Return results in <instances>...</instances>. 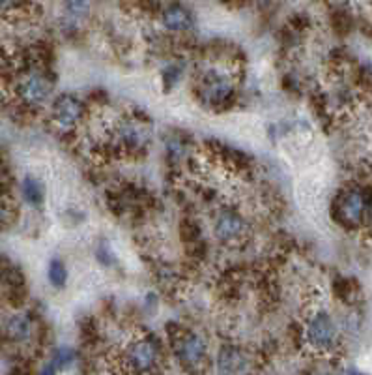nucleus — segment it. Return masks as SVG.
Wrapping results in <instances>:
<instances>
[{"instance_id":"dca6fc26","label":"nucleus","mask_w":372,"mask_h":375,"mask_svg":"<svg viewBox=\"0 0 372 375\" xmlns=\"http://www.w3.org/2000/svg\"><path fill=\"white\" fill-rule=\"evenodd\" d=\"M96 259H98L103 267H114V264H118L117 253H114L112 246L107 241L99 242V246L96 248Z\"/></svg>"},{"instance_id":"f257e3e1","label":"nucleus","mask_w":372,"mask_h":375,"mask_svg":"<svg viewBox=\"0 0 372 375\" xmlns=\"http://www.w3.org/2000/svg\"><path fill=\"white\" fill-rule=\"evenodd\" d=\"M52 90H54V77L51 76V71L40 66H32L24 70L15 85L19 101L29 109H40L45 106L51 100Z\"/></svg>"},{"instance_id":"4be33fe9","label":"nucleus","mask_w":372,"mask_h":375,"mask_svg":"<svg viewBox=\"0 0 372 375\" xmlns=\"http://www.w3.org/2000/svg\"><path fill=\"white\" fill-rule=\"evenodd\" d=\"M41 375H57V372H54V366H52V364H47L45 368L41 369Z\"/></svg>"},{"instance_id":"ddd939ff","label":"nucleus","mask_w":372,"mask_h":375,"mask_svg":"<svg viewBox=\"0 0 372 375\" xmlns=\"http://www.w3.org/2000/svg\"><path fill=\"white\" fill-rule=\"evenodd\" d=\"M21 195L23 199L29 203L30 206L34 208H40L45 201V188H43V182L38 178V176L27 175L21 182Z\"/></svg>"},{"instance_id":"1a4fd4ad","label":"nucleus","mask_w":372,"mask_h":375,"mask_svg":"<svg viewBox=\"0 0 372 375\" xmlns=\"http://www.w3.org/2000/svg\"><path fill=\"white\" fill-rule=\"evenodd\" d=\"M159 21H161V27L165 30L176 32V34L191 30L193 24H195L193 13L184 4H169L167 8H163Z\"/></svg>"},{"instance_id":"9d476101","label":"nucleus","mask_w":372,"mask_h":375,"mask_svg":"<svg viewBox=\"0 0 372 375\" xmlns=\"http://www.w3.org/2000/svg\"><path fill=\"white\" fill-rule=\"evenodd\" d=\"M92 12V0H64L62 23L66 29H79Z\"/></svg>"},{"instance_id":"423d86ee","label":"nucleus","mask_w":372,"mask_h":375,"mask_svg":"<svg viewBox=\"0 0 372 375\" xmlns=\"http://www.w3.org/2000/svg\"><path fill=\"white\" fill-rule=\"evenodd\" d=\"M247 231H249L247 220L238 211L223 208V211L217 212L216 220H214V233H216L219 242L236 244L247 236Z\"/></svg>"},{"instance_id":"9b49d317","label":"nucleus","mask_w":372,"mask_h":375,"mask_svg":"<svg viewBox=\"0 0 372 375\" xmlns=\"http://www.w3.org/2000/svg\"><path fill=\"white\" fill-rule=\"evenodd\" d=\"M245 368L244 353L238 347L225 346L217 355V369L219 375H238Z\"/></svg>"},{"instance_id":"b1692460","label":"nucleus","mask_w":372,"mask_h":375,"mask_svg":"<svg viewBox=\"0 0 372 375\" xmlns=\"http://www.w3.org/2000/svg\"><path fill=\"white\" fill-rule=\"evenodd\" d=\"M350 375H359V374H354V372H352V374H350Z\"/></svg>"},{"instance_id":"20e7f679","label":"nucleus","mask_w":372,"mask_h":375,"mask_svg":"<svg viewBox=\"0 0 372 375\" xmlns=\"http://www.w3.org/2000/svg\"><path fill=\"white\" fill-rule=\"evenodd\" d=\"M236 83L232 76L221 70L204 71L198 81V96L209 107H223L232 101Z\"/></svg>"},{"instance_id":"f03ea898","label":"nucleus","mask_w":372,"mask_h":375,"mask_svg":"<svg viewBox=\"0 0 372 375\" xmlns=\"http://www.w3.org/2000/svg\"><path fill=\"white\" fill-rule=\"evenodd\" d=\"M371 216V194L363 186H350L335 203V220L348 227H361Z\"/></svg>"},{"instance_id":"6e6552de","label":"nucleus","mask_w":372,"mask_h":375,"mask_svg":"<svg viewBox=\"0 0 372 375\" xmlns=\"http://www.w3.org/2000/svg\"><path fill=\"white\" fill-rule=\"evenodd\" d=\"M159 358V347L150 338L133 341L128 349V362L135 372H150Z\"/></svg>"},{"instance_id":"f8f14e48","label":"nucleus","mask_w":372,"mask_h":375,"mask_svg":"<svg viewBox=\"0 0 372 375\" xmlns=\"http://www.w3.org/2000/svg\"><path fill=\"white\" fill-rule=\"evenodd\" d=\"M206 355V344L198 334H187L180 340V346H178V357L184 360L186 364H198Z\"/></svg>"},{"instance_id":"39448f33","label":"nucleus","mask_w":372,"mask_h":375,"mask_svg":"<svg viewBox=\"0 0 372 375\" xmlns=\"http://www.w3.org/2000/svg\"><path fill=\"white\" fill-rule=\"evenodd\" d=\"M84 115H87L84 101L79 100L73 94H62L52 101L51 122L62 134H68V132L79 128L84 120Z\"/></svg>"},{"instance_id":"7ed1b4c3","label":"nucleus","mask_w":372,"mask_h":375,"mask_svg":"<svg viewBox=\"0 0 372 375\" xmlns=\"http://www.w3.org/2000/svg\"><path fill=\"white\" fill-rule=\"evenodd\" d=\"M112 134H114L118 147L129 154L144 153L151 141L150 124L146 118L137 117V115L120 118L112 129Z\"/></svg>"},{"instance_id":"0eeeda50","label":"nucleus","mask_w":372,"mask_h":375,"mask_svg":"<svg viewBox=\"0 0 372 375\" xmlns=\"http://www.w3.org/2000/svg\"><path fill=\"white\" fill-rule=\"evenodd\" d=\"M307 340L308 344L318 349L327 351L337 341V325L327 311H316L307 325Z\"/></svg>"},{"instance_id":"a211bd4d","label":"nucleus","mask_w":372,"mask_h":375,"mask_svg":"<svg viewBox=\"0 0 372 375\" xmlns=\"http://www.w3.org/2000/svg\"><path fill=\"white\" fill-rule=\"evenodd\" d=\"M167 156L170 162H180L186 156V143L181 141V137H170L167 141Z\"/></svg>"},{"instance_id":"412c9836","label":"nucleus","mask_w":372,"mask_h":375,"mask_svg":"<svg viewBox=\"0 0 372 375\" xmlns=\"http://www.w3.org/2000/svg\"><path fill=\"white\" fill-rule=\"evenodd\" d=\"M10 216H12V208H10V203H8L2 195H0V229H4L10 222Z\"/></svg>"},{"instance_id":"aec40b11","label":"nucleus","mask_w":372,"mask_h":375,"mask_svg":"<svg viewBox=\"0 0 372 375\" xmlns=\"http://www.w3.org/2000/svg\"><path fill=\"white\" fill-rule=\"evenodd\" d=\"M180 231L186 234V236H184L186 241H198V236H200V229H198L197 223L184 222V225H181Z\"/></svg>"},{"instance_id":"f3484780","label":"nucleus","mask_w":372,"mask_h":375,"mask_svg":"<svg viewBox=\"0 0 372 375\" xmlns=\"http://www.w3.org/2000/svg\"><path fill=\"white\" fill-rule=\"evenodd\" d=\"M73 360H75V351L71 349V347H59L57 351H54V355H52V366L54 368H68V366H71L73 364Z\"/></svg>"},{"instance_id":"5701e85b","label":"nucleus","mask_w":372,"mask_h":375,"mask_svg":"<svg viewBox=\"0 0 372 375\" xmlns=\"http://www.w3.org/2000/svg\"><path fill=\"white\" fill-rule=\"evenodd\" d=\"M13 0H0V10H4V8L12 6Z\"/></svg>"},{"instance_id":"6ab92c4d","label":"nucleus","mask_w":372,"mask_h":375,"mask_svg":"<svg viewBox=\"0 0 372 375\" xmlns=\"http://www.w3.org/2000/svg\"><path fill=\"white\" fill-rule=\"evenodd\" d=\"M181 76H184V70H181V66L178 64H170L165 68L163 71V85L165 88H174L176 85H178V81L181 79Z\"/></svg>"},{"instance_id":"4468645a","label":"nucleus","mask_w":372,"mask_h":375,"mask_svg":"<svg viewBox=\"0 0 372 375\" xmlns=\"http://www.w3.org/2000/svg\"><path fill=\"white\" fill-rule=\"evenodd\" d=\"M32 332V323L27 316L23 313H15L8 319L6 323V334L10 340L13 341H24L30 338Z\"/></svg>"},{"instance_id":"2eb2a0df","label":"nucleus","mask_w":372,"mask_h":375,"mask_svg":"<svg viewBox=\"0 0 372 375\" xmlns=\"http://www.w3.org/2000/svg\"><path fill=\"white\" fill-rule=\"evenodd\" d=\"M68 267L62 259H52L49 267H47V280L51 283L52 288L62 289L66 288V283H68Z\"/></svg>"}]
</instances>
